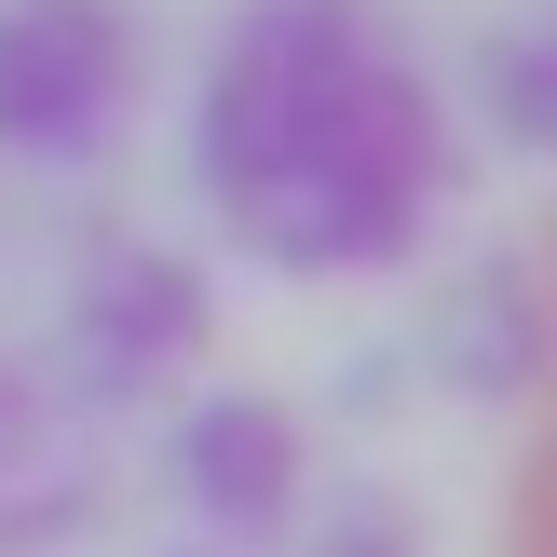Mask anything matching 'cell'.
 <instances>
[{"label":"cell","instance_id":"6da1fadb","mask_svg":"<svg viewBox=\"0 0 557 557\" xmlns=\"http://www.w3.org/2000/svg\"><path fill=\"white\" fill-rule=\"evenodd\" d=\"M96 69H109L96 0H41V14H14V27H0V123L82 136V123H96Z\"/></svg>","mask_w":557,"mask_h":557}]
</instances>
